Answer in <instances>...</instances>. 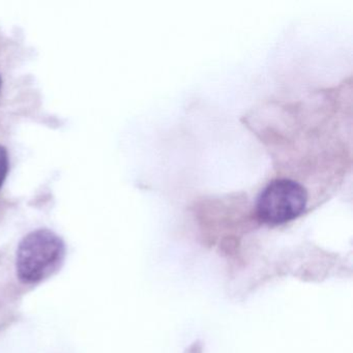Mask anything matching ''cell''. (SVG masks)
Here are the masks:
<instances>
[{
    "label": "cell",
    "instance_id": "6da1fadb",
    "mask_svg": "<svg viewBox=\"0 0 353 353\" xmlns=\"http://www.w3.org/2000/svg\"><path fill=\"white\" fill-rule=\"evenodd\" d=\"M65 257V245L49 229H38L22 239L16 254V270L24 284H38L59 270Z\"/></svg>",
    "mask_w": 353,
    "mask_h": 353
},
{
    "label": "cell",
    "instance_id": "7a4b0ae2",
    "mask_svg": "<svg viewBox=\"0 0 353 353\" xmlns=\"http://www.w3.org/2000/svg\"><path fill=\"white\" fill-rule=\"evenodd\" d=\"M307 201V192L299 183L290 179H276L258 197V218L266 224H284L301 216Z\"/></svg>",
    "mask_w": 353,
    "mask_h": 353
},
{
    "label": "cell",
    "instance_id": "277c9868",
    "mask_svg": "<svg viewBox=\"0 0 353 353\" xmlns=\"http://www.w3.org/2000/svg\"><path fill=\"white\" fill-rule=\"evenodd\" d=\"M1 83H3V80H1V77H0V88H1Z\"/></svg>",
    "mask_w": 353,
    "mask_h": 353
},
{
    "label": "cell",
    "instance_id": "3957f363",
    "mask_svg": "<svg viewBox=\"0 0 353 353\" xmlns=\"http://www.w3.org/2000/svg\"><path fill=\"white\" fill-rule=\"evenodd\" d=\"M8 171H9V154L6 148L0 145V188L3 187Z\"/></svg>",
    "mask_w": 353,
    "mask_h": 353
}]
</instances>
